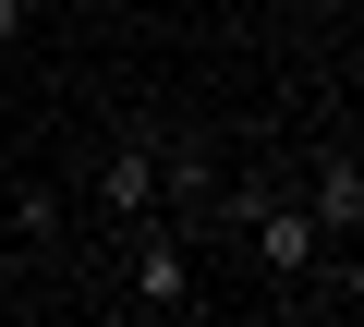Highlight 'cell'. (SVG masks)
I'll return each mask as SVG.
<instances>
[{"mask_svg":"<svg viewBox=\"0 0 364 327\" xmlns=\"http://www.w3.org/2000/svg\"><path fill=\"white\" fill-rule=\"evenodd\" d=\"M134 303L146 315H195V231H170V218H134Z\"/></svg>","mask_w":364,"mask_h":327,"instance_id":"6da1fadb","label":"cell"},{"mask_svg":"<svg viewBox=\"0 0 364 327\" xmlns=\"http://www.w3.org/2000/svg\"><path fill=\"white\" fill-rule=\"evenodd\" d=\"M158 145H170V133H122V145L97 157V206H109L122 231H134V218H158Z\"/></svg>","mask_w":364,"mask_h":327,"instance_id":"7a4b0ae2","label":"cell"},{"mask_svg":"<svg viewBox=\"0 0 364 327\" xmlns=\"http://www.w3.org/2000/svg\"><path fill=\"white\" fill-rule=\"evenodd\" d=\"M304 218H316L328 243H352V231H364V157H352V145H328V157H316V182H304Z\"/></svg>","mask_w":364,"mask_h":327,"instance_id":"3957f363","label":"cell"},{"mask_svg":"<svg viewBox=\"0 0 364 327\" xmlns=\"http://www.w3.org/2000/svg\"><path fill=\"white\" fill-rule=\"evenodd\" d=\"M61 231V194H13V243H49Z\"/></svg>","mask_w":364,"mask_h":327,"instance_id":"277c9868","label":"cell"},{"mask_svg":"<svg viewBox=\"0 0 364 327\" xmlns=\"http://www.w3.org/2000/svg\"><path fill=\"white\" fill-rule=\"evenodd\" d=\"M25 25H37V0H0V49H13V37H25Z\"/></svg>","mask_w":364,"mask_h":327,"instance_id":"5b68a950","label":"cell"}]
</instances>
